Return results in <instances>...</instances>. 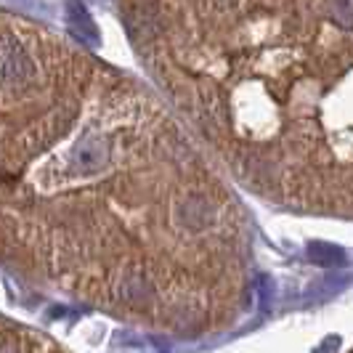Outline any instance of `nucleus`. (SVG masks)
<instances>
[{"label": "nucleus", "mask_w": 353, "mask_h": 353, "mask_svg": "<svg viewBox=\"0 0 353 353\" xmlns=\"http://www.w3.org/2000/svg\"><path fill=\"white\" fill-rule=\"evenodd\" d=\"M236 183L130 74L0 21V255L136 330L202 340L252 308Z\"/></svg>", "instance_id": "f257e3e1"}, {"label": "nucleus", "mask_w": 353, "mask_h": 353, "mask_svg": "<svg viewBox=\"0 0 353 353\" xmlns=\"http://www.w3.org/2000/svg\"><path fill=\"white\" fill-rule=\"evenodd\" d=\"M125 27L236 186L353 221V0H128Z\"/></svg>", "instance_id": "f03ea898"}]
</instances>
